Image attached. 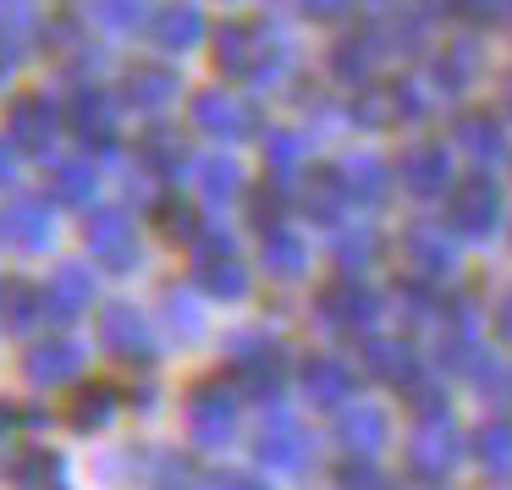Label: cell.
I'll use <instances>...</instances> for the list:
<instances>
[{
  "instance_id": "1",
  "label": "cell",
  "mask_w": 512,
  "mask_h": 490,
  "mask_svg": "<svg viewBox=\"0 0 512 490\" xmlns=\"http://www.w3.org/2000/svg\"><path fill=\"white\" fill-rule=\"evenodd\" d=\"M226 353H232L237 391H248V397H259V402H276L281 397V386H287V375H292V353H287L281 336L237 331L232 342H226Z\"/></svg>"
},
{
  "instance_id": "2",
  "label": "cell",
  "mask_w": 512,
  "mask_h": 490,
  "mask_svg": "<svg viewBox=\"0 0 512 490\" xmlns=\"http://www.w3.org/2000/svg\"><path fill=\"white\" fill-rule=\"evenodd\" d=\"M402 457H408V474L419 479V485H446V474H452V468L468 457V435L457 430L452 413H435V419H413Z\"/></svg>"
},
{
  "instance_id": "3",
  "label": "cell",
  "mask_w": 512,
  "mask_h": 490,
  "mask_svg": "<svg viewBox=\"0 0 512 490\" xmlns=\"http://www.w3.org/2000/svg\"><path fill=\"white\" fill-rule=\"evenodd\" d=\"M237 419H243L237 380L210 375V380H199V386L188 391V441L199 446V452H221V446H232Z\"/></svg>"
},
{
  "instance_id": "4",
  "label": "cell",
  "mask_w": 512,
  "mask_h": 490,
  "mask_svg": "<svg viewBox=\"0 0 512 490\" xmlns=\"http://www.w3.org/2000/svg\"><path fill=\"white\" fill-rule=\"evenodd\" d=\"M254 457L276 474H309L314 457H320V441L309 435V424L287 408H270L254 430Z\"/></svg>"
},
{
  "instance_id": "5",
  "label": "cell",
  "mask_w": 512,
  "mask_h": 490,
  "mask_svg": "<svg viewBox=\"0 0 512 490\" xmlns=\"http://www.w3.org/2000/svg\"><path fill=\"white\" fill-rule=\"evenodd\" d=\"M314 320L336 336H369V325L380 320V292L364 276H331L314 292Z\"/></svg>"
},
{
  "instance_id": "6",
  "label": "cell",
  "mask_w": 512,
  "mask_h": 490,
  "mask_svg": "<svg viewBox=\"0 0 512 490\" xmlns=\"http://www.w3.org/2000/svg\"><path fill=\"white\" fill-rule=\"evenodd\" d=\"M188 248H193V281H199L210 298H221V303L248 298V270H243V259H237V237L232 232L204 226Z\"/></svg>"
},
{
  "instance_id": "7",
  "label": "cell",
  "mask_w": 512,
  "mask_h": 490,
  "mask_svg": "<svg viewBox=\"0 0 512 490\" xmlns=\"http://www.w3.org/2000/svg\"><path fill=\"white\" fill-rule=\"evenodd\" d=\"M501 215H507V204H501V188L485 177V171H479V177L452 182V193H446V232H452V237L485 243V237H496Z\"/></svg>"
},
{
  "instance_id": "8",
  "label": "cell",
  "mask_w": 512,
  "mask_h": 490,
  "mask_svg": "<svg viewBox=\"0 0 512 490\" xmlns=\"http://www.w3.org/2000/svg\"><path fill=\"white\" fill-rule=\"evenodd\" d=\"M397 259H402V276L424 281V287H446L457 276V248L446 226H424V221L408 226L397 243Z\"/></svg>"
},
{
  "instance_id": "9",
  "label": "cell",
  "mask_w": 512,
  "mask_h": 490,
  "mask_svg": "<svg viewBox=\"0 0 512 490\" xmlns=\"http://www.w3.org/2000/svg\"><path fill=\"white\" fill-rule=\"evenodd\" d=\"M397 182L413 199H441V193H452V149L435 144V138H413L397 155Z\"/></svg>"
},
{
  "instance_id": "10",
  "label": "cell",
  "mask_w": 512,
  "mask_h": 490,
  "mask_svg": "<svg viewBox=\"0 0 512 490\" xmlns=\"http://www.w3.org/2000/svg\"><path fill=\"white\" fill-rule=\"evenodd\" d=\"M67 122V116L56 111V100L39 89L17 94L12 105H6V138H12L17 149H28V155H45L50 144H56V127Z\"/></svg>"
},
{
  "instance_id": "11",
  "label": "cell",
  "mask_w": 512,
  "mask_h": 490,
  "mask_svg": "<svg viewBox=\"0 0 512 490\" xmlns=\"http://www.w3.org/2000/svg\"><path fill=\"white\" fill-rule=\"evenodd\" d=\"M100 347L105 353H116L122 364H138V369H149L155 364V336H149V320L133 309V303H111V309L100 314Z\"/></svg>"
},
{
  "instance_id": "12",
  "label": "cell",
  "mask_w": 512,
  "mask_h": 490,
  "mask_svg": "<svg viewBox=\"0 0 512 490\" xmlns=\"http://www.w3.org/2000/svg\"><path fill=\"white\" fill-rule=\"evenodd\" d=\"M298 386H303V397H309L314 408L342 413L347 402H353L358 369L347 364V358H336V353H309V358L298 364Z\"/></svg>"
},
{
  "instance_id": "13",
  "label": "cell",
  "mask_w": 512,
  "mask_h": 490,
  "mask_svg": "<svg viewBox=\"0 0 512 490\" xmlns=\"http://www.w3.org/2000/svg\"><path fill=\"white\" fill-rule=\"evenodd\" d=\"M83 243H89V254L100 259L105 270H116V276H127V270L138 265V232L122 210H94L89 226H83Z\"/></svg>"
},
{
  "instance_id": "14",
  "label": "cell",
  "mask_w": 512,
  "mask_h": 490,
  "mask_svg": "<svg viewBox=\"0 0 512 490\" xmlns=\"http://www.w3.org/2000/svg\"><path fill=\"white\" fill-rule=\"evenodd\" d=\"M358 358H364V375L386 380V386H397V391H408L413 380H424L435 369V364H424V358L413 353V342H397V336H364Z\"/></svg>"
},
{
  "instance_id": "15",
  "label": "cell",
  "mask_w": 512,
  "mask_h": 490,
  "mask_svg": "<svg viewBox=\"0 0 512 490\" xmlns=\"http://www.w3.org/2000/svg\"><path fill=\"white\" fill-rule=\"evenodd\" d=\"M50 237H56V215H50V204L34 199V193H17V199L0 210V243L23 248V254H45Z\"/></svg>"
},
{
  "instance_id": "16",
  "label": "cell",
  "mask_w": 512,
  "mask_h": 490,
  "mask_svg": "<svg viewBox=\"0 0 512 490\" xmlns=\"http://www.w3.org/2000/svg\"><path fill=\"white\" fill-rule=\"evenodd\" d=\"M391 441V419L380 402H347L342 413H336V446H342L347 457H375L380 446Z\"/></svg>"
},
{
  "instance_id": "17",
  "label": "cell",
  "mask_w": 512,
  "mask_h": 490,
  "mask_svg": "<svg viewBox=\"0 0 512 490\" xmlns=\"http://www.w3.org/2000/svg\"><path fill=\"white\" fill-rule=\"evenodd\" d=\"M78 369H83V347L67 342V336H50V342L28 347V358H23L28 386H39V391H56L67 380H78Z\"/></svg>"
},
{
  "instance_id": "18",
  "label": "cell",
  "mask_w": 512,
  "mask_h": 490,
  "mask_svg": "<svg viewBox=\"0 0 512 490\" xmlns=\"http://www.w3.org/2000/svg\"><path fill=\"white\" fill-rule=\"evenodd\" d=\"M193 127L221 138V144H232V138H243L254 127V111L226 89H204V94H193Z\"/></svg>"
},
{
  "instance_id": "19",
  "label": "cell",
  "mask_w": 512,
  "mask_h": 490,
  "mask_svg": "<svg viewBox=\"0 0 512 490\" xmlns=\"http://www.w3.org/2000/svg\"><path fill=\"white\" fill-rule=\"evenodd\" d=\"M380 56H386V45H380L375 23H369L364 34H347V39H336V45H331V78L347 83V89H369Z\"/></svg>"
},
{
  "instance_id": "20",
  "label": "cell",
  "mask_w": 512,
  "mask_h": 490,
  "mask_svg": "<svg viewBox=\"0 0 512 490\" xmlns=\"http://www.w3.org/2000/svg\"><path fill=\"white\" fill-rule=\"evenodd\" d=\"M89 303H94V276H89V265H61L56 276L45 281V320L67 325V320H78Z\"/></svg>"
},
{
  "instance_id": "21",
  "label": "cell",
  "mask_w": 512,
  "mask_h": 490,
  "mask_svg": "<svg viewBox=\"0 0 512 490\" xmlns=\"http://www.w3.org/2000/svg\"><path fill=\"white\" fill-rule=\"evenodd\" d=\"M67 127L83 138V144L111 149L116 144V105L105 100L100 89H78V94H72V105H67Z\"/></svg>"
},
{
  "instance_id": "22",
  "label": "cell",
  "mask_w": 512,
  "mask_h": 490,
  "mask_svg": "<svg viewBox=\"0 0 512 490\" xmlns=\"http://www.w3.org/2000/svg\"><path fill=\"white\" fill-rule=\"evenodd\" d=\"M452 144L463 149L468 160L490 166V160H501V155H507V127H501L490 111H463V116L452 122Z\"/></svg>"
},
{
  "instance_id": "23",
  "label": "cell",
  "mask_w": 512,
  "mask_h": 490,
  "mask_svg": "<svg viewBox=\"0 0 512 490\" xmlns=\"http://www.w3.org/2000/svg\"><path fill=\"white\" fill-rule=\"evenodd\" d=\"M171 100H177V72H171V67H155V61L127 67L122 105H133V111H166Z\"/></svg>"
},
{
  "instance_id": "24",
  "label": "cell",
  "mask_w": 512,
  "mask_h": 490,
  "mask_svg": "<svg viewBox=\"0 0 512 490\" xmlns=\"http://www.w3.org/2000/svg\"><path fill=\"white\" fill-rule=\"evenodd\" d=\"M298 204H303V215H309L314 226H342V210H347L353 199H347L342 171H309V177H303Z\"/></svg>"
},
{
  "instance_id": "25",
  "label": "cell",
  "mask_w": 512,
  "mask_h": 490,
  "mask_svg": "<svg viewBox=\"0 0 512 490\" xmlns=\"http://www.w3.org/2000/svg\"><path fill=\"white\" fill-rule=\"evenodd\" d=\"M336 171H342L347 199H353V204H369V210H375V204H386V193H391V166H386L380 155L358 149V155H347Z\"/></svg>"
},
{
  "instance_id": "26",
  "label": "cell",
  "mask_w": 512,
  "mask_h": 490,
  "mask_svg": "<svg viewBox=\"0 0 512 490\" xmlns=\"http://www.w3.org/2000/svg\"><path fill=\"white\" fill-rule=\"evenodd\" d=\"M259 265L276 281H298V276H309V243L292 226H276V232L259 237Z\"/></svg>"
},
{
  "instance_id": "27",
  "label": "cell",
  "mask_w": 512,
  "mask_h": 490,
  "mask_svg": "<svg viewBox=\"0 0 512 490\" xmlns=\"http://www.w3.org/2000/svg\"><path fill=\"white\" fill-rule=\"evenodd\" d=\"M479 67H485L479 45H474V39H457V45L435 50V61H430V83H435L441 94H463L468 83L479 78Z\"/></svg>"
},
{
  "instance_id": "28",
  "label": "cell",
  "mask_w": 512,
  "mask_h": 490,
  "mask_svg": "<svg viewBox=\"0 0 512 490\" xmlns=\"http://www.w3.org/2000/svg\"><path fill=\"white\" fill-rule=\"evenodd\" d=\"M12 485L17 490H67V463L50 446H23L12 457Z\"/></svg>"
},
{
  "instance_id": "29",
  "label": "cell",
  "mask_w": 512,
  "mask_h": 490,
  "mask_svg": "<svg viewBox=\"0 0 512 490\" xmlns=\"http://www.w3.org/2000/svg\"><path fill=\"white\" fill-rule=\"evenodd\" d=\"M468 457L485 468L490 479L512 474V419H485L474 435H468Z\"/></svg>"
},
{
  "instance_id": "30",
  "label": "cell",
  "mask_w": 512,
  "mask_h": 490,
  "mask_svg": "<svg viewBox=\"0 0 512 490\" xmlns=\"http://www.w3.org/2000/svg\"><path fill=\"white\" fill-rule=\"evenodd\" d=\"M149 39H155L160 50H193L204 39V17L193 12V6H160L155 17H149Z\"/></svg>"
},
{
  "instance_id": "31",
  "label": "cell",
  "mask_w": 512,
  "mask_h": 490,
  "mask_svg": "<svg viewBox=\"0 0 512 490\" xmlns=\"http://www.w3.org/2000/svg\"><path fill=\"white\" fill-rule=\"evenodd\" d=\"M133 155H138V166H144L149 177H177V171L188 166V149H182V138L171 133V127H149V133H138Z\"/></svg>"
},
{
  "instance_id": "32",
  "label": "cell",
  "mask_w": 512,
  "mask_h": 490,
  "mask_svg": "<svg viewBox=\"0 0 512 490\" xmlns=\"http://www.w3.org/2000/svg\"><path fill=\"white\" fill-rule=\"evenodd\" d=\"M45 320V287L34 281H0V325L6 331H34Z\"/></svg>"
},
{
  "instance_id": "33",
  "label": "cell",
  "mask_w": 512,
  "mask_h": 490,
  "mask_svg": "<svg viewBox=\"0 0 512 490\" xmlns=\"http://www.w3.org/2000/svg\"><path fill=\"white\" fill-rule=\"evenodd\" d=\"M375 254H380L375 226H336L331 259L342 265V276H358V270H369V265H375Z\"/></svg>"
},
{
  "instance_id": "34",
  "label": "cell",
  "mask_w": 512,
  "mask_h": 490,
  "mask_svg": "<svg viewBox=\"0 0 512 490\" xmlns=\"http://www.w3.org/2000/svg\"><path fill=\"white\" fill-rule=\"evenodd\" d=\"M193 177H199V193L210 204H226L243 193V166H237L232 155H204L199 166H193Z\"/></svg>"
},
{
  "instance_id": "35",
  "label": "cell",
  "mask_w": 512,
  "mask_h": 490,
  "mask_svg": "<svg viewBox=\"0 0 512 490\" xmlns=\"http://www.w3.org/2000/svg\"><path fill=\"white\" fill-rule=\"evenodd\" d=\"M45 182H50V199L56 204H89L94 199V166L89 160H56Z\"/></svg>"
},
{
  "instance_id": "36",
  "label": "cell",
  "mask_w": 512,
  "mask_h": 490,
  "mask_svg": "<svg viewBox=\"0 0 512 490\" xmlns=\"http://www.w3.org/2000/svg\"><path fill=\"white\" fill-rule=\"evenodd\" d=\"M160 320H166V331L177 336V342H199L204 336V314H199V303H193L182 287L160 292Z\"/></svg>"
},
{
  "instance_id": "37",
  "label": "cell",
  "mask_w": 512,
  "mask_h": 490,
  "mask_svg": "<svg viewBox=\"0 0 512 490\" xmlns=\"http://www.w3.org/2000/svg\"><path fill=\"white\" fill-rule=\"evenodd\" d=\"M116 413V386H105V380H94V386H83L78 397H72V430H105Z\"/></svg>"
},
{
  "instance_id": "38",
  "label": "cell",
  "mask_w": 512,
  "mask_h": 490,
  "mask_svg": "<svg viewBox=\"0 0 512 490\" xmlns=\"http://www.w3.org/2000/svg\"><path fill=\"white\" fill-rule=\"evenodd\" d=\"M155 232L166 237V243H193L204 226H199V215H193L188 199H160L155 204Z\"/></svg>"
},
{
  "instance_id": "39",
  "label": "cell",
  "mask_w": 512,
  "mask_h": 490,
  "mask_svg": "<svg viewBox=\"0 0 512 490\" xmlns=\"http://www.w3.org/2000/svg\"><path fill=\"white\" fill-rule=\"evenodd\" d=\"M149 490H204V479L193 474L188 457L155 452V457H149Z\"/></svg>"
},
{
  "instance_id": "40",
  "label": "cell",
  "mask_w": 512,
  "mask_h": 490,
  "mask_svg": "<svg viewBox=\"0 0 512 490\" xmlns=\"http://www.w3.org/2000/svg\"><path fill=\"white\" fill-rule=\"evenodd\" d=\"M281 215H287V182H265V188L248 193V226H259V237L276 232Z\"/></svg>"
},
{
  "instance_id": "41",
  "label": "cell",
  "mask_w": 512,
  "mask_h": 490,
  "mask_svg": "<svg viewBox=\"0 0 512 490\" xmlns=\"http://www.w3.org/2000/svg\"><path fill=\"white\" fill-rule=\"evenodd\" d=\"M303 149L309 144H303L298 133H265V166L276 171V182H287L292 171L303 166Z\"/></svg>"
},
{
  "instance_id": "42",
  "label": "cell",
  "mask_w": 512,
  "mask_h": 490,
  "mask_svg": "<svg viewBox=\"0 0 512 490\" xmlns=\"http://www.w3.org/2000/svg\"><path fill=\"white\" fill-rule=\"evenodd\" d=\"M353 122L358 127H397V100H391V89H358Z\"/></svg>"
},
{
  "instance_id": "43",
  "label": "cell",
  "mask_w": 512,
  "mask_h": 490,
  "mask_svg": "<svg viewBox=\"0 0 512 490\" xmlns=\"http://www.w3.org/2000/svg\"><path fill=\"white\" fill-rule=\"evenodd\" d=\"M468 380H474V391H479V397H490V402H512V369L501 364L496 353H485V358H479V364H474V375H468Z\"/></svg>"
},
{
  "instance_id": "44",
  "label": "cell",
  "mask_w": 512,
  "mask_h": 490,
  "mask_svg": "<svg viewBox=\"0 0 512 490\" xmlns=\"http://www.w3.org/2000/svg\"><path fill=\"white\" fill-rule=\"evenodd\" d=\"M94 17L105 28H122L127 34V28H144L155 12H149V0H94Z\"/></svg>"
},
{
  "instance_id": "45",
  "label": "cell",
  "mask_w": 512,
  "mask_h": 490,
  "mask_svg": "<svg viewBox=\"0 0 512 490\" xmlns=\"http://www.w3.org/2000/svg\"><path fill=\"white\" fill-rule=\"evenodd\" d=\"M336 490H391V479L380 474L369 457H347V463L336 468Z\"/></svg>"
},
{
  "instance_id": "46",
  "label": "cell",
  "mask_w": 512,
  "mask_h": 490,
  "mask_svg": "<svg viewBox=\"0 0 512 490\" xmlns=\"http://www.w3.org/2000/svg\"><path fill=\"white\" fill-rule=\"evenodd\" d=\"M39 28V12L28 6V0H0V34H34Z\"/></svg>"
},
{
  "instance_id": "47",
  "label": "cell",
  "mask_w": 512,
  "mask_h": 490,
  "mask_svg": "<svg viewBox=\"0 0 512 490\" xmlns=\"http://www.w3.org/2000/svg\"><path fill=\"white\" fill-rule=\"evenodd\" d=\"M490 325H496V336L512 347V287L496 292V303H490Z\"/></svg>"
},
{
  "instance_id": "48",
  "label": "cell",
  "mask_w": 512,
  "mask_h": 490,
  "mask_svg": "<svg viewBox=\"0 0 512 490\" xmlns=\"http://www.w3.org/2000/svg\"><path fill=\"white\" fill-rule=\"evenodd\" d=\"M17 424H23V413H17L12 402L0 397V457H6V452L17 446Z\"/></svg>"
},
{
  "instance_id": "49",
  "label": "cell",
  "mask_w": 512,
  "mask_h": 490,
  "mask_svg": "<svg viewBox=\"0 0 512 490\" xmlns=\"http://www.w3.org/2000/svg\"><path fill=\"white\" fill-rule=\"evenodd\" d=\"M204 490H265L254 474H215V479H204Z\"/></svg>"
},
{
  "instance_id": "50",
  "label": "cell",
  "mask_w": 512,
  "mask_h": 490,
  "mask_svg": "<svg viewBox=\"0 0 512 490\" xmlns=\"http://www.w3.org/2000/svg\"><path fill=\"white\" fill-rule=\"evenodd\" d=\"M347 6H353V0H303V12H309V17H325V23H331V17H342Z\"/></svg>"
},
{
  "instance_id": "51",
  "label": "cell",
  "mask_w": 512,
  "mask_h": 490,
  "mask_svg": "<svg viewBox=\"0 0 512 490\" xmlns=\"http://www.w3.org/2000/svg\"><path fill=\"white\" fill-rule=\"evenodd\" d=\"M12 67H17V39H12V34H0V83L12 78Z\"/></svg>"
},
{
  "instance_id": "52",
  "label": "cell",
  "mask_w": 512,
  "mask_h": 490,
  "mask_svg": "<svg viewBox=\"0 0 512 490\" xmlns=\"http://www.w3.org/2000/svg\"><path fill=\"white\" fill-rule=\"evenodd\" d=\"M12 149H17L12 138H0V182H12V177H17V155H12Z\"/></svg>"
},
{
  "instance_id": "53",
  "label": "cell",
  "mask_w": 512,
  "mask_h": 490,
  "mask_svg": "<svg viewBox=\"0 0 512 490\" xmlns=\"http://www.w3.org/2000/svg\"><path fill=\"white\" fill-rule=\"evenodd\" d=\"M23 424H34V430H45V424H50V413H45V408H28V413H23Z\"/></svg>"
},
{
  "instance_id": "54",
  "label": "cell",
  "mask_w": 512,
  "mask_h": 490,
  "mask_svg": "<svg viewBox=\"0 0 512 490\" xmlns=\"http://www.w3.org/2000/svg\"><path fill=\"white\" fill-rule=\"evenodd\" d=\"M501 111L512 116V72H507V78H501Z\"/></svg>"
},
{
  "instance_id": "55",
  "label": "cell",
  "mask_w": 512,
  "mask_h": 490,
  "mask_svg": "<svg viewBox=\"0 0 512 490\" xmlns=\"http://www.w3.org/2000/svg\"><path fill=\"white\" fill-rule=\"evenodd\" d=\"M485 490H512V485H507V479H496V485H485Z\"/></svg>"
},
{
  "instance_id": "56",
  "label": "cell",
  "mask_w": 512,
  "mask_h": 490,
  "mask_svg": "<svg viewBox=\"0 0 512 490\" xmlns=\"http://www.w3.org/2000/svg\"><path fill=\"white\" fill-rule=\"evenodd\" d=\"M507 17H512V0H507Z\"/></svg>"
}]
</instances>
